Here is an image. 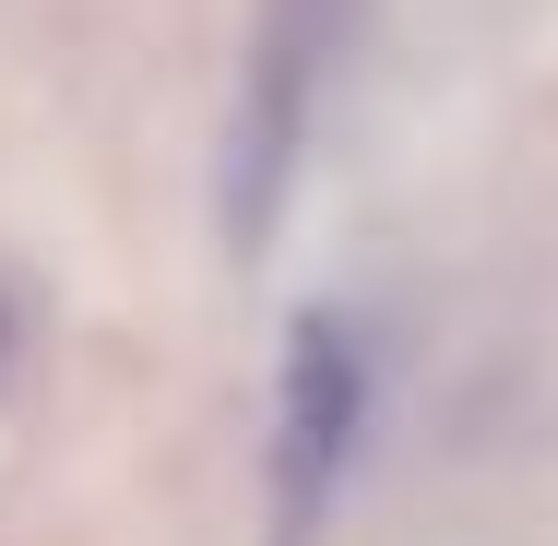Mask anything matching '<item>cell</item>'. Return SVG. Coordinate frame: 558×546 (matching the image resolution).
Here are the masks:
<instances>
[{
    "instance_id": "obj_1",
    "label": "cell",
    "mask_w": 558,
    "mask_h": 546,
    "mask_svg": "<svg viewBox=\"0 0 558 546\" xmlns=\"http://www.w3.org/2000/svg\"><path fill=\"white\" fill-rule=\"evenodd\" d=\"M368 428V344L344 310H310L274 368V546H310Z\"/></svg>"
},
{
    "instance_id": "obj_2",
    "label": "cell",
    "mask_w": 558,
    "mask_h": 546,
    "mask_svg": "<svg viewBox=\"0 0 558 546\" xmlns=\"http://www.w3.org/2000/svg\"><path fill=\"white\" fill-rule=\"evenodd\" d=\"M322 48H333V0H262V48H250V96H238V143H226V238L262 250L286 215L298 143L322 108Z\"/></svg>"
}]
</instances>
